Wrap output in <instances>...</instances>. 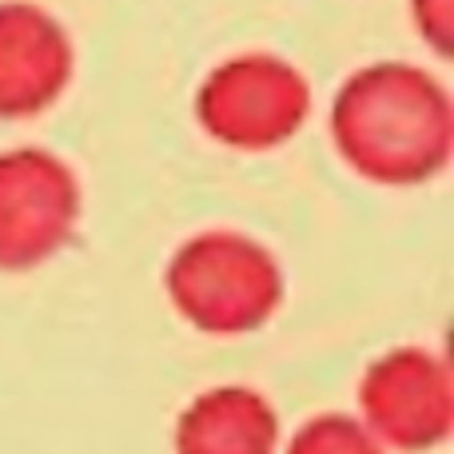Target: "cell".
<instances>
[{
	"mask_svg": "<svg viewBox=\"0 0 454 454\" xmlns=\"http://www.w3.org/2000/svg\"><path fill=\"white\" fill-rule=\"evenodd\" d=\"M331 144L363 180L383 188H419L450 164V92L419 64H367L351 72L331 100Z\"/></svg>",
	"mask_w": 454,
	"mask_h": 454,
	"instance_id": "cell-1",
	"label": "cell"
},
{
	"mask_svg": "<svg viewBox=\"0 0 454 454\" xmlns=\"http://www.w3.org/2000/svg\"><path fill=\"white\" fill-rule=\"evenodd\" d=\"M164 287L172 307L204 335L259 331L283 303L279 259L271 247L235 227H207L176 247Z\"/></svg>",
	"mask_w": 454,
	"mask_h": 454,
	"instance_id": "cell-2",
	"label": "cell"
},
{
	"mask_svg": "<svg viewBox=\"0 0 454 454\" xmlns=\"http://www.w3.org/2000/svg\"><path fill=\"white\" fill-rule=\"evenodd\" d=\"M311 116V84L275 52H243L215 64L196 92V120L215 144L267 152L287 144Z\"/></svg>",
	"mask_w": 454,
	"mask_h": 454,
	"instance_id": "cell-3",
	"label": "cell"
},
{
	"mask_svg": "<svg viewBox=\"0 0 454 454\" xmlns=\"http://www.w3.org/2000/svg\"><path fill=\"white\" fill-rule=\"evenodd\" d=\"M359 423L383 450H434L450 439L454 383L439 351L395 347L359 379Z\"/></svg>",
	"mask_w": 454,
	"mask_h": 454,
	"instance_id": "cell-4",
	"label": "cell"
},
{
	"mask_svg": "<svg viewBox=\"0 0 454 454\" xmlns=\"http://www.w3.org/2000/svg\"><path fill=\"white\" fill-rule=\"evenodd\" d=\"M80 180L44 148L0 152V271H32L72 243Z\"/></svg>",
	"mask_w": 454,
	"mask_h": 454,
	"instance_id": "cell-5",
	"label": "cell"
},
{
	"mask_svg": "<svg viewBox=\"0 0 454 454\" xmlns=\"http://www.w3.org/2000/svg\"><path fill=\"white\" fill-rule=\"evenodd\" d=\"M76 48L52 12L28 0L0 4V120L52 108L72 84Z\"/></svg>",
	"mask_w": 454,
	"mask_h": 454,
	"instance_id": "cell-6",
	"label": "cell"
},
{
	"mask_svg": "<svg viewBox=\"0 0 454 454\" xmlns=\"http://www.w3.org/2000/svg\"><path fill=\"white\" fill-rule=\"evenodd\" d=\"M176 454H275L279 415L243 383L212 387L180 411L172 431Z\"/></svg>",
	"mask_w": 454,
	"mask_h": 454,
	"instance_id": "cell-7",
	"label": "cell"
},
{
	"mask_svg": "<svg viewBox=\"0 0 454 454\" xmlns=\"http://www.w3.org/2000/svg\"><path fill=\"white\" fill-rule=\"evenodd\" d=\"M283 454H387L351 415H315L291 434Z\"/></svg>",
	"mask_w": 454,
	"mask_h": 454,
	"instance_id": "cell-8",
	"label": "cell"
},
{
	"mask_svg": "<svg viewBox=\"0 0 454 454\" xmlns=\"http://www.w3.org/2000/svg\"><path fill=\"white\" fill-rule=\"evenodd\" d=\"M411 20L439 56L454 52V0H411Z\"/></svg>",
	"mask_w": 454,
	"mask_h": 454,
	"instance_id": "cell-9",
	"label": "cell"
}]
</instances>
